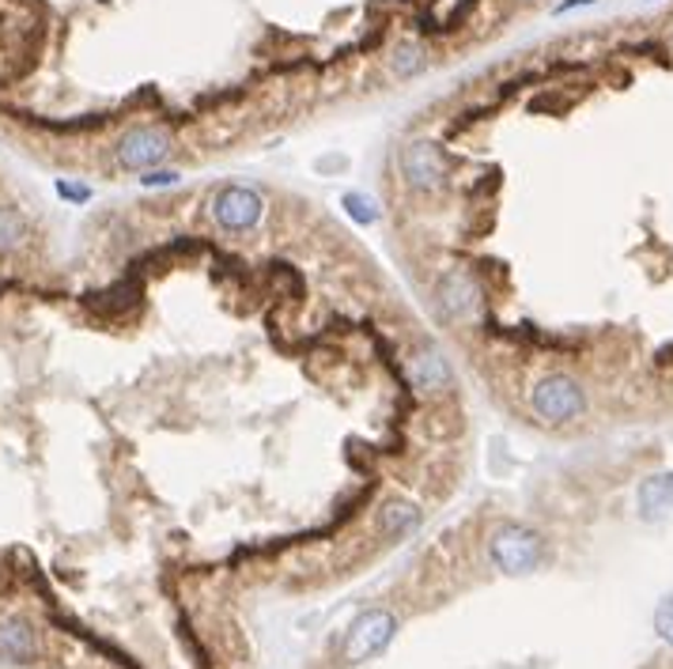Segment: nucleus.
Listing matches in <instances>:
<instances>
[{
	"instance_id": "f257e3e1",
	"label": "nucleus",
	"mask_w": 673,
	"mask_h": 669,
	"mask_svg": "<svg viewBox=\"0 0 673 669\" xmlns=\"http://www.w3.org/2000/svg\"><path fill=\"white\" fill-rule=\"evenodd\" d=\"M529 409L541 424L564 428L587 412V389L575 374L568 371H545L541 379L529 386Z\"/></svg>"
},
{
	"instance_id": "f03ea898",
	"label": "nucleus",
	"mask_w": 673,
	"mask_h": 669,
	"mask_svg": "<svg viewBox=\"0 0 673 669\" xmlns=\"http://www.w3.org/2000/svg\"><path fill=\"white\" fill-rule=\"evenodd\" d=\"M488 556H493L496 571L519 579V575H534V571L549 560V548H545V537L537 530L507 522L488 537Z\"/></svg>"
},
{
	"instance_id": "7ed1b4c3",
	"label": "nucleus",
	"mask_w": 673,
	"mask_h": 669,
	"mask_svg": "<svg viewBox=\"0 0 673 669\" xmlns=\"http://www.w3.org/2000/svg\"><path fill=\"white\" fill-rule=\"evenodd\" d=\"M435 310L443 322H477L485 314V288L470 269H450L435 284Z\"/></svg>"
},
{
	"instance_id": "20e7f679",
	"label": "nucleus",
	"mask_w": 673,
	"mask_h": 669,
	"mask_svg": "<svg viewBox=\"0 0 673 669\" xmlns=\"http://www.w3.org/2000/svg\"><path fill=\"white\" fill-rule=\"evenodd\" d=\"M394 632H398V617L390 609H367L352 620L345 635V662L348 666H363L371 658H378L390 647Z\"/></svg>"
},
{
	"instance_id": "39448f33",
	"label": "nucleus",
	"mask_w": 673,
	"mask_h": 669,
	"mask_svg": "<svg viewBox=\"0 0 673 669\" xmlns=\"http://www.w3.org/2000/svg\"><path fill=\"white\" fill-rule=\"evenodd\" d=\"M171 133L160 129V125H137V129H129L122 140H117L114 148V159L122 171H155V166H163L171 159Z\"/></svg>"
},
{
	"instance_id": "423d86ee",
	"label": "nucleus",
	"mask_w": 673,
	"mask_h": 669,
	"mask_svg": "<svg viewBox=\"0 0 673 669\" xmlns=\"http://www.w3.org/2000/svg\"><path fill=\"white\" fill-rule=\"evenodd\" d=\"M261 212H265V201L253 186H224L216 197H212V223H216L224 235H247L261 223Z\"/></svg>"
},
{
	"instance_id": "0eeeda50",
	"label": "nucleus",
	"mask_w": 673,
	"mask_h": 669,
	"mask_svg": "<svg viewBox=\"0 0 673 669\" xmlns=\"http://www.w3.org/2000/svg\"><path fill=\"white\" fill-rule=\"evenodd\" d=\"M401 174H406L409 189L416 194H439L447 186V159L443 148L427 137H416L401 148Z\"/></svg>"
},
{
	"instance_id": "6e6552de",
	"label": "nucleus",
	"mask_w": 673,
	"mask_h": 669,
	"mask_svg": "<svg viewBox=\"0 0 673 669\" xmlns=\"http://www.w3.org/2000/svg\"><path fill=\"white\" fill-rule=\"evenodd\" d=\"M406 374L421 394H439V389H447L454 382V368H450V360L435 345L416 348L406 363Z\"/></svg>"
},
{
	"instance_id": "1a4fd4ad",
	"label": "nucleus",
	"mask_w": 673,
	"mask_h": 669,
	"mask_svg": "<svg viewBox=\"0 0 673 669\" xmlns=\"http://www.w3.org/2000/svg\"><path fill=\"white\" fill-rule=\"evenodd\" d=\"M636 511L644 522H662L673 515V469L651 473L636 488Z\"/></svg>"
},
{
	"instance_id": "9d476101",
	"label": "nucleus",
	"mask_w": 673,
	"mask_h": 669,
	"mask_svg": "<svg viewBox=\"0 0 673 669\" xmlns=\"http://www.w3.org/2000/svg\"><path fill=\"white\" fill-rule=\"evenodd\" d=\"M0 658L4 662H35L38 658V635L30 632L27 620L0 617Z\"/></svg>"
},
{
	"instance_id": "9b49d317",
	"label": "nucleus",
	"mask_w": 673,
	"mask_h": 669,
	"mask_svg": "<svg viewBox=\"0 0 673 669\" xmlns=\"http://www.w3.org/2000/svg\"><path fill=\"white\" fill-rule=\"evenodd\" d=\"M421 530V507L409 504V499H386L383 511H378V533L386 541H406Z\"/></svg>"
},
{
	"instance_id": "f8f14e48",
	"label": "nucleus",
	"mask_w": 673,
	"mask_h": 669,
	"mask_svg": "<svg viewBox=\"0 0 673 669\" xmlns=\"http://www.w3.org/2000/svg\"><path fill=\"white\" fill-rule=\"evenodd\" d=\"M137 302H140V284L137 281H117L114 288L87 296V307H91L95 314H125V310H133Z\"/></svg>"
},
{
	"instance_id": "ddd939ff",
	"label": "nucleus",
	"mask_w": 673,
	"mask_h": 669,
	"mask_svg": "<svg viewBox=\"0 0 673 669\" xmlns=\"http://www.w3.org/2000/svg\"><path fill=\"white\" fill-rule=\"evenodd\" d=\"M23 243H27V220H23V212L0 205V253H15Z\"/></svg>"
},
{
	"instance_id": "4468645a",
	"label": "nucleus",
	"mask_w": 673,
	"mask_h": 669,
	"mask_svg": "<svg viewBox=\"0 0 673 669\" xmlns=\"http://www.w3.org/2000/svg\"><path fill=\"white\" fill-rule=\"evenodd\" d=\"M340 209H345L356 223H363V227H367V223L383 220V209H378V205L371 201L367 194H360V189H348V194L340 197Z\"/></svg>"
},
{
	"instance_id": "2eb2a0df",
	"label": "nucleus",
	"mask_w": 673,
	"mask_h": 669,
	"mask_svg": "<svg viewBox=\"0 0 673 669\" xmlns=\"http://www.w3.org/2000/svg\"><path fill=\"white\" fill-rule=\"evenodd\" d=\"M424 65H427V50L421 42H401L398 53H394V73H398L401 79L424 73Z\"/></svg>"
},
{
	"instance_id": "dca6fc26",
	"label": "nucleus",
	"mask_w": 673,
	"mask_h": 669,
	"mask_svg": "<svg viewBox=\"0 0 673 669\" xmlns=\"http://www.w3.org/2000/svg\"><path fill=\"white\" fill-rule=\"evenodd\" d=\"M655 632H659V640L673 647V594L662 597L659 609H655Z\"/></svg>"
},
{
	"instance_id": "f3484780",
	"label": "nucleus",
	"mask_w": 673,
	"mask_h": 669,
	"mask_svg": "<svg viewBox=\"0 0 673 669\" xmlns=\"http://www.w3.org/2000/svg\"><path fill=\"white\" fill-rule=\"evenodd\" d=\"M58 197H61V201H68V205H87V201H91V186H87V182L61 178L58 182Z\"/></svg>"
},
{
	"instance_id": "a211bd4d",
	"label": "nucleus",
	"mask_w": 673,
	"mask_h": 669,
	"mask_svg": "<svg viewBox=\"0 0 673 669\" xmlns=\"http://www.w3.org/2000/svg\"><path fill=\"white\" fill-rule=\"evenodd\" d=\"M140 182H145V186H174V182H178V174H174V171H160V166H155V171L140 174Z\"/></svg>"
},
{
	"instance_id": "6ab92c4d",
	"label": "nucleus",
	"mask_w": 673,
	"mask_h": 669,
	"mask_svg": "<svg viewBox=\"0 0 673 669\" xmlns=\"http://www.w3.org/2000/svg\"><path fill=\"white\" fill-rule=\"evenodd\" d=\"M587 4H594V0H560V4H557V15L575 12V8H587Z\"/></svg>"
}]
</instances>
